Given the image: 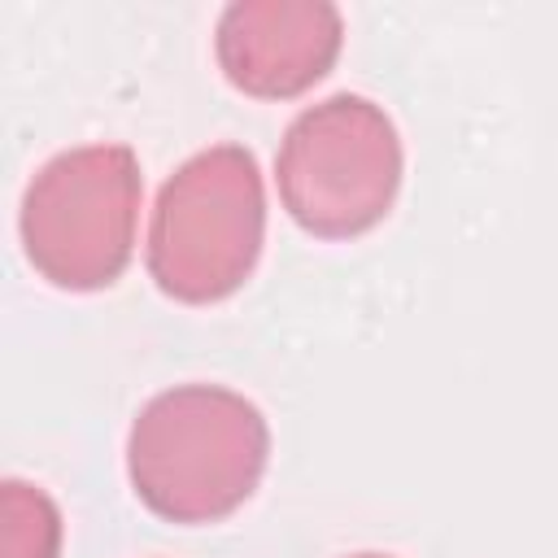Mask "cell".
Returning <instances> with one entry per match:
<instances>
[{"label": "cell", "instance_id": "obj_1", "mask_svg": "<svg viewBox=\"0 0 558 558\" xmlns=\"http://www.w3.org/2000/svg\"><path fill=\"white\" fill-rule=\"evenodd\" d=\"M270 458L262 410L222 384L157 392L131 423L126 475L135 497L166 523H218L240 510Z\"/></svg>", "mask_w": 558, "mask_h": 558}, {"label": "cell", "instance_id": "obj_2", "mask_svg": "<svg viewBox=\"0 0 558 558\" xmlns=\"http://www.w3.org/2000/svg\"><path fill=\"white\" fill-rule=\"evenodd\" d=\"M266 240V187L244 144H214L187 157L157 192L148 218V275L183 301L231 296L257 266Z\"/></svg>", "mask_w": 558, "mask_h": 558}, {"label": "cell", "instance_id": "obj_3", "mask_svg": "<svg viewBox=\"0 0 558 558\" xmlns=\"http://www.w3.org/2000/svg\"><path fill=\"white\" fill-rule=\"evenodd\" d=\"M140 161L126 144H83L35 170L17 231L26 262L61 292H100L135 253Z\"/></svg>", "mask_w": 558, "mask_h": 558}, {"label": "cell", "instance_id": "obj_4", "mask_svg": "<svg viewBox=\"0 0 558 558\" xmlns=\"http://www.w3.org/2000/svg\"><path fill=\"white\" fill-rule=\"evenodd\" d=\"M401 135L392 118L353 92H336L292 118L275 157L288 218L318 240H349L384 222L401 187Z\"/></svg>", "mask_w": 558, "mask_h": 558}, {"label": "cell", "instance_id": "obj_5", "mask_svg": "<svg viewBox=\"0 0 558 558\" xmlns=\"http://www.w3.org/2000/svg\"><path fill=\"white\" fill-rule=\"evenodd\" d=\"M340 44L344 17L331 0H235L214 35L227 83L257 100L310 92L336 65Z\"/></svg>", "mask_w": 558, "mask_h": 558}, {"label": "cell", "instance_id": "obj_6", "mask_svg": "<svg viewBox=\"0 0 558 558\" xmlns=\"http://www.w3.org/2000/svg\"><path fill=\"white\" fill-rule=\"evenodd\" d=\"M0 514H4L0 558H57L61 554V510L44 488L26 480H4Z\"/></svg>", "mask_w": 558, "mask_h": 558}, {"label": "cell", "instance_id": "obj_7", "mask_svg": "<svg viewBox=\"0 0 558 558\" xmlns=\"http://www.w3.org/2000/svg\"><path fill=\"white\" fill-rule=\"evenodd\" d=\"M353 558H388V554H353Z\"/></svg>", "mask_w": 558, "mask_h": 558}]
</instances>
